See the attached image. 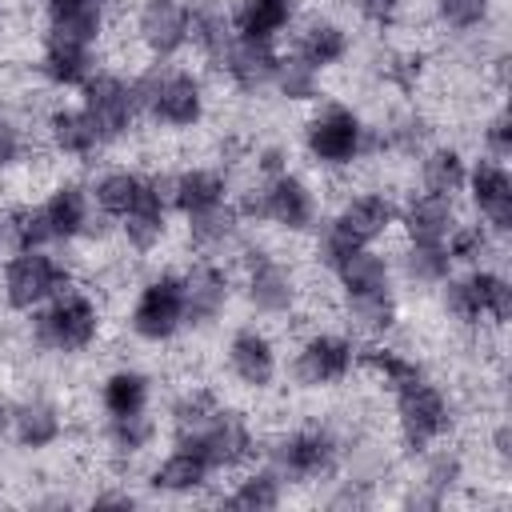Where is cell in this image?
Here are the masks:
<instances>
[{
	"label": "cell",
	"instance_id": "1",
	"mask_svg": "<svg viewBox=\"0 0 512 512\" xmlns=\"http://www.w3.org/2000/svg\"><path fill=\"white\" fill-rule=\"evenodd\" d=\"M396 212L400 204L388 200L384 192H360L352 200H344V208L328 220L320 244H316V256L324 268H336L344 256H352L356 248H368L376 244L392 224H396Z\"/></svg>",
	"mask_w": 512,
	"mask_h": 512
},
{
	"label": "cell",
	"instance_id": "2",
	"mask_svg": "<svg viewBox=\"0 0 512 512\" xmlns=\"http://www.w3.org/2000/svg\"><path fill=\"white\" fill-rule=\"evenodd\" d=\"M140 112H148L164 128H196L204 120V84L188 68H172L156 60L144 76H136Z\"/></svg>",
	"mask_w": 512,
	"mask_h": 512
},
{
	"label": "cell",
	"instance_id": "3",
	"mask_svg": "<svg viewBox=\"0 0 512 512\" xmlns=\"http://www.w3.org/2000/svg\"><path fill=\"white\" fill-rule=\"evenodd\" d=\"M100 336V308L92 296L64 288L32 312V340L44 352H84Z\"/></svg>",
	"mask_w": 512,
	"mask_h": 512
},
{
	"label": "cell",
	"instance_id": "4",
	"mask_svg": "<svg viewBox=\"0 0 512 512\" xmlns=\"http://www.w3.org/2000/svg\"><path fill=\"white\" fill-rule=\"evenodd\" d=\"M396 428L408 456H424L448 428H452V404L440 384L420 376L408 388H396Z\"/></svg>",
	"mask_w": 512,
	"mask_h": 512
},
{
	"label": "cell",
	"instance_id": "5",
	"mask_svg": "<svg viewBox=\"0 0 512 512\" xmlns=\"http://www.w3.org/2000/svg\"><path fill=\"white\" fill-rule=\"evenodd\" d=\"M240 216L268 220L284 232H308L316 224V196L296 172L284 168L276 176H264L260 188H248V196L240 200Z\"/></svg>",
	"mask_w": 512,
	"mask_h": 512
},
{
	"label": "cell",
	"instance_id": "6",
	"mask_svg": "<svg viewBox=\"0 0 512 512\" xmlns=\"http://www.w3.org/2000/svg\"><path fill=\"white\" fill-rule=\"evenodd\" d=\"M364 144H368L364 120L340 100H324L304 124V148L324 168H344V164L360 160Z\"/></svg>",
	"mask_w": 512,
	"mask_h": 512
},
{
	"label": "cell",
	"instance_id": "7",
	"mask_svg": "<svg viewBox=\"0 0 512 512\" xmlns=\"http://www.w3.org/2000/svg\"><path fill=\"white\" fill-rule=\"evenodd\" d=\"M80 108L88 116V124L96 128L100 144H116L132 120L140 116V96H136V80L120 76V72H92L84 84H80Z\"/></svg>",
	"mask_w": 512,
	"mask_h": 512
},
{
	"label": "cell",
	"instance_id": "8",
	"mask_svg": "<svg viewBox=\"0 0 512 512\" xmlns=\"http://www.w3.org/2000/svg\"><path fill=\"white\" fill-rule=\"evenodd\" d=\"M64 288H72V272L48 248L12 252V260L4 264V304L12 312H36Z\"/></svg>",
	"mask_w": 512,
	"mask_h": 512
},
{
	"label": "cell",
	"instance_id": "9",
	"mask_svg": "<svg viewBox=\"0 0 512 512\" xmlns=\"http://www.w3.org/2000/svg\"><path fill=\"white\" fill-rule=\"evenodd\" d=\"M176 448H188V452H196L212 472H224V468H236V464L252 460L256 436H252V428L244 424L240 412L220 408V412H216L212 420H204L200 428L176 432Z\"/></svg>",
	"mask_w": 512,
	"mask_h": 512
},
{
	"label": "cell",
	"instance_id": "10",
	"mask_svg": "<svg viewBox=\"0 0 512 512\" xmlns=\"http://www.w3.org/2000/svg\"><path fill=\"white\" fill-rule=\"evenodd\" d=\"M128 328L148 340V344H164L184 328V276L180 272H160L152 276L140 292L136 304L128 312Z\"/></svg>",
	"mask_w": 512,
	"mask_h": 512
},
{
	"label": "cell",
	"instance_id": "11",
	"mask_svg": "<svg viewBox=\"0 0 512 512\" xmlns=\"http://www.w3.org/2000/svg\"><path fill=\"white\" fill-rule=\"evenodd\" d=\"M336 436L328 428H292L284 436L272 440L268 448V468L280 472V480H320L336 468Z\"/></svg>",
	"mask_w": 512,
	"mask_h": 512
},
{
	"label": "cell",
	"instance_id": "12",
	"mask_svg": "<svg viewBox=\"0 0 512 512\" xmlns=\"http://www.w3.org/2000/svg\"><path fill=\"white\" fill-rule=\"evenodd\" d=\"M356 368V344L340 332H316L300 344L292 372L304 388H332Z\"/></svg>",
	"mask_w": 512,
	"mask_h": 512
},
{
	"label": "cell",
	"instance_id": "13",
	"mask_svg": "<svg viewBox=\"0 0 512 512\" xmlns=\"http://www.w3.org/2000/svg\"><path fill=\"white\" fill-rule=\"evenodd\" d=\"M464 192L472 200V208L484 216V228L492 236H508L512 232V176L504 168V160H476L468 168Z\"/></svg>",
	"mask_w": 512,
	"mask_h": 512
},
{
	"label": "cell",
	"instance_id": "14",
	"mask_svg": "<svg viewBox=\"0 0 512 512\" xmlns=\"http://www.w3.org/2000/svg\"><path fill=\"white\" fill-rule=\"evenodd\" d=\"M244 272H248L244 292H248V304H252L256 312H264V316H284V312H292V304H296V280H292V272H288L272 252L248 248V252H244Z\"/></svg>",
	"mask_w": 512,
	"mask_h": 512
},
{
	"label": "cell",
	"instance_id": "15",
	"mask_svg": "<svg viewBox=\"0 0 512 512\" xmlns=\"http://www.w3.org/2000/svg\"><path fill=\"white\" fill-rule=\"evenodd\" d=\"M136 36L156 60L176 56L188 44V4L184 0H144L136 12Z\"/></svg>",
	"mask_w": 512,
	"mask_h": 512
},
{
	"label": "cell",
	"instance_id": "16",
	"mask_svg": "<svg viewBox=\"0 0 512 512\" xmlns=\"http://www.w3.org/2000/svg\"><path fill=\"white\" fill-rule=\"evenodd\" d=\"M228 296H232L228 272L212 260H200L192 272H184V328H204L220 320V312L228 308Z\"/></svg>",
	"mask_w": 512,
	"mask_h": 512
},
{
	"label": "cell",
	"instance_id": "17",
	"mask_svg": "<svg viewBox=\"0 0 512 512\" xmlns=\"http://www.w3.org/2000/svg\"><path fill=\"white\" fill-rule=\"evenodd\" d=\"M276 52L268 40H248V36H232L228 48L220 52L216 68L240 88V92H260L272 84V72H276Z\"/></svg>",
	"mask_w": 512,
	"mask_h": 512
},
{
	"label": "cell",
	"instance_id": "18",
	"mask_svg": "<svg viewBox=\"0 0 512 512\" xmlns=\"http://www.w3.org/2000/svg\"><path fill=\"white\" fill-rule=\"evenodd\" d=\"M228 368L244 388H272L280 364H276V344L260 328H236L228 340Z\"/></svg>",
	"mask_w": 512,
	"mask_h": 512
},
{
	"label": "cell",
	"instance_id": "19",
	"mask_svg": "<svg viewBox=\"0 0 512 512\" xmlns=\"http://www.w3.org/2000/svg\"><path fill=\"white\" fill-rule=\"evenodd\" d=\"M120 232L136 252H152L168 232V192L164 176H148L144 196L120 216Z\"/></svg>",
	"mask_w": 512,
	"mask_h": 512
},
{
	"label": "cell",
	"instance_id": "20",
	"mask_svg": "<svg viewBox=\"0 0 512 512\" xmlns=\"http://www.w3.org/2000/svg\"><path fill=\"white\" fill-rule=\"evenodd\" d=\"M92 48L96 44H80V40H68V36H56L48 32L44 36V48H40V76L56 88H80L96 64H92Z\"/></svg>",
	"mask_w": 512,
	"mask_h": 512
},
{
	"label": "cell",
	"instance_id": "21",
	"mask_svg": "<svg viewBox=\"0 0 512 512\" xmlns=\"http://www.w3.org/2000/svg\"><path fill=\"white\" fill-rule=\"evenodd\" d=\"M164 192H168V208L192 216L228 200V176L220 168H184L176 176H164Z\"/></svg>",
	"mask_w": 512,
	"mask_h": 512
},
{
	"label": "cell",
	"instance_id": "22",
	"mask_svg": "<svg viewBox=\"0 0 512 512\" xmlns=\"http://www.w3.org/2000/svg\"><path fill=\"white\" fill-rule=\"evenodd\" d=\"M396 224H404V232H408L412 244H440V240L452 232V224H456V200L420 188V192L396 212Z\"/></svg>",
	"mask_w": 512,
	"mask_h": 512
},
{
	"label": "cell",
	"instance_id": "23",
	"mask_svg": "<svg viewBox=\"0 0 512 512\" xmlns=\"http://www.w3.org/2000/svg\"><path fill=\"white\" fill-rule=\"evenodd\" d=\"M52 244H68L84 232H92V196L80 184H60L56 192H48V200H40Z\"/></svg>",
	"mask_w": 512,
	"mask_h": 512
},
{
	"label": "cell",
	"instance_id": "24",
	"mask_svg": "<svg viewBox=\"0 0 512 512\" xmlns=\"http://www.w3.org/2000/svg\"><path fill=\"white\" fill-rule=\"evenodd\" d=\"M44 16H48V32L80 44H96L104 32L108 0H44Z\"/></svg>",
	"mask_w": 512,
	"mask_h": 512
},
{
	"label": "cell",
	"instance_id": "25",
	"mask_svg": "<svg viewBox=\"0 0 512 512\" xmlns=\"http://www.w3.org/2000/svg\"><path fill=\"white\" fill-rule=\"evenodd\" d=\"M348 48H352L348 28L336 24V20L316 16V20H308V24L296 32V48H292V56H300L304 64H312L316 72H324V68H336V64L348 56Z\"/></svg>",
	"mask_w": 512,
	"mask_h": 512
},
{
	"label": "cell",
	"instance_id": "26",
	"mask_svg": "<svg viewBox=\"0 0 512 512\" xmlns=\"http://www.w3.org/2000/svg\"><path fill=\"white\" fill-rule=\"evenodd\" d=\"M8 428H12L20 448L40 452V448H52L64 436V416H60V408L52 400H24V404L12 408Z\"/></svg>",
	"mask_w": 512,
	"mask_h": 512
},
{
	"label": "cell",
	"instance_id": "27",
	"mask_svg": "<svg viewBox=\"0 0 512 512\" xmlns=\"http://www.w3.org/2000/svg\"><path fill=\"white\" fill-rule=\"evenodd\" d=\"M336 280H340V292L344 300L352 296H372V292H392V264L368 244V248H356L352 256H344L336 268Z\"/></svg>",
	"mask_w": 512,
	"mask_h": 512
},
{
	"label": "cell",
	"instance_id": "28",
	"mask_svg": "<svg viewBox=\"0 0 512 512\" xmlns=\"http://www.w3.org/2000/svg\"><path fill=\"white\" fill-rule=\"evenodd\" d=\"M212 480V468L188 452V448H172L152 472H148V484L156 492H168V496H188V492H200L204 484Z\"/></svg>",
	"mask_w": 512,
	"mask_h": 512
},
{
	"label": "cell",
	"instance_id": "29",
	"mask_svg": "<svg viewBox=\"0 0 512 512\" xmlns=\"http://www.w3.org/2000/svg\"><path fill=\"white\" fill-rule=\"evenodd\" d=\"M292 0H240L232 12V32L248 40H276L292 24Z\"/></svg>",
	"mask_w": 512,
	"mask_h": 512
},
{
	"label": "cell",
	"instance_id": "30",
	"mask_svg": "<svg viewBox=\"0 0 512 512\" xmlns=\"http://www.w3.org/2000/svg\"><path fill=\"white\" fill-rule=\"evenodd\" d=\"M48 136H52V148L60 156H72V160H92L104 148L96 128L88 124L84 108H56L48 116Z\"/></svg>",
	"mask_w": 512,
	"mask_h": 512
},
{
	"label": "cell",
	"instance_id": "31",
	"mask_svg": "<svg viewBox=\"0 0 512 512\" xmlns=\"http://www.w3.org/2000/svg\"><path fill=\"white\" fill-rule=\"evenodd\" d=\"M356 364H360V368H368V372H372L388 392L408 388V384H416L420 376H428L420 360H412V356H404L400 348H388V344L356 348Z\"/></svg>",
	"mask_w": 512,
	"mask_h": 512
},
{
	"label": "cell",
	"instance_id": "32",
	"mask_svg": "<svg viewBox=\"0 0 512 512\" xmlns=\"http://www.w3.org/2000/svg\"><path fill=\"white\" fill-rule=\"evenodd\" d=\"M148 400H152V380L144 372H136V368H116L100 384V404H104L108 416L148 412Z\"/></svg>",
	"mask_w": 512,
	"mask_h": 512
},
{
	"label": "cell",
	"instance_id": "33",
	"mask_svg": "<svg viewBox=\"0 0 512 512\" xmlns=\"http://www.w3.org/2000/svg\"><path fill=\"white\" fill-rule=\"evenodd\" d=\"M232 36H236V32H232V16H228L224 8H216L212 0L188 4V40H192L212 64L220 60V52L228 48Z\"/></svg>",
	"mask_w": 512,
	"mask_h": 512
},
{
	"label": "cell",
	"instance_id": "34",
	"mask_svg": "<svg viewBox=\"0 0 512 512\" xmlns=\"http://www.w3.org/2000/svg\"><path fill=\"white\" fill-rule=\"evenodd\" d=\"M144 188H148V176H140V172H128V168H120V172H104L96 184H92V208L100 212V216H108V220H120L140 196H144Z\"/></svg>",
	"mask_w": 512,
	"mask_h": 512
},
{
	"label": "cell",
	"instance_id": "35",
	"mask_svg": "<svg viewBox=\"0 0 512 512\" xmlns=\"http://www.w3.org/2000/svg\"><path fill=\"white\" fill-rule=\"evenodd\" d=\"M188 220V240H192V248L196 252H216V248H224L236 232H240V208L236 204H212V208H204V212H192V216H184Z\"/></svg>",
	"mask_w": 512,
	"mask_h": 512
},
{
	"label": "cell",
	"instance_id": "36",
	"mask_svg": "<svg viewBox=\"0 0 512 512\" xmlns=\"http://www.w3.org/2000/svg\"><path fill=\"white\" fill-rule=\"evenodd\" d=\"M464 180H468V160L456 152V148H428L424 160H420V184L424 192H436V196H452L464 192Z\"/></svg>",
	"mask_w": 512,
	"mask_h": 512
},
{
	"label": "cell",
	"instance_id": "37",
	"mask_svg": "<svg viewBox=\"0 0 512 512\" xmlns=\"http://www.w3.org/2000/svg\"><path fill=\"white\" fill-rule=\"evenodd\" d=\"M284 500V480H280V472L276 468H256V472H248L220 504L224 508H240V512H268V508H276Z\"/></svg>",
	"mask_w": 512,
	"mask_h": 512
},
{
	"label": "cell",
	"instance_id": "38",
	"mask_svg": "<svg viewBox=\"0 0 512 512\" xmlns=\"http://www.w3.org/2000/svg\"><path fill=\"white\" fill-rule=\"evenodd\" d=\"M4 240L12 244V252H28V248H48L52 232L44 220L40 204H20L12 212H4Z\"/></svg>",
	"mask_w": 512,
	"mask_h": 512
},
{
	"label": "cell",
	"instance_id": "39",
	"mask_svg": "<svg viewBox=\"0 0 512 512\" xmlns=\"http://www.w3.org/2000/svg\"><path fill=\"white\" fill-rule=\"evenodd\" d=\"M344 308H348V320L360 332L384 336L396 324V288L392 292H372V296H352V300H344Z\"/></svg>",
	"mask_w": 512,
	"mask_h": 512
},
{
	"label": "cell",
	"instance_id": "40",
	"mask_svg": "<svg viewBox=\"0 0 512 512\" xmlns=\"http://www.w3.org/2000/svg\"><path fill=\"white\" fill-rule=\"evenodd\" d=\"M272 88L284 100H320V72L312 64H304L300 56H280L276 72H272Z\"/></svg>",
	"mask_w": 512,
	"mask_h": 512
},
{
	"label": "cell",
	"instance_id": "41",
	"mask_svg": "<svg viewBox=\"0 0 512 512\" xmlns=\"http://www.w3.org/2000/svg\"><path fill=\"white\" fill-rule=\"evenodd\" d=\"M468 276H472V284H476L484 320L508 324V320H512V284H508V276H500V272H492V268H480V264L468 268Z\"/></svg>",
	"mask_w": 512,
	"mask_h": 512
},
{
	"label": "cell",
	"instance_id": "42",
	"mask_svg": "<svg viewBox=\"0 0 512 512\" xmlns=\"http://www.w3.org/2000/svg\"><path fill=\"white\" fill-rule=\"evenodd\" d=\"M452 268H456V264H452L444 240H440V244H412V240H408L404 272H408L412 280H420V284H444V280L452 276Z\"/></svg>",
	"mask_w": 512,
	"mask_h": 512
},
{
	"label": "cell",
	"instance_id": "43",
	"mask_svg": "<svg viewBox=\"0 0 512 512\" xmlns=\"http://www.w3.org/2000/svg\"><path fill=\"white\" fill-rule=\"evenodd\" d=\"M108 444L116 448V452H124V456H136V452H144L148 444H152V436H156V420L148 416V412H136V416H108Z\"/></svg>",
	"mask_w": 512,
	"mask_h": 512
},
{
	"label": "cell",
	"instance_id": "44",
	"mask_svg": "<svg viewBox=\"0 0 512 512\" xmlns=\"http://www.w3.org/2000/svg\"><path fill=\"white\" fill-rule=\"evenodd\" d=\"M444 248H448V256H452V264H468V268H476L484 256H488V248H492V232L484 228V224H452V232L444 236Z\"/></svg>",
	"mask_w": 512,
	"mask_h": 512
},
{
	"label": "cell",
	"instance_id": "45",
	"mask_svg": "<svg viewBox=\"0 0 512 512\" xmlns=\"http://www.w3.org/2000/svg\"><path fill=\"white\" fill-rule=\"evenodd\" d=\"M440 288H444V292H440V304H444V312H448L452 320H460V324H480V320H484L480 296H476V284H472L468 272H464V276H448Z\"/></svg>",
	"mask_w": 512,
	"mask_h": 512
},
{
	"label": "cell",
	"instance_id": "46",
	"mask_svg": "<svg viewBox=\"0 0 512 512\" xmlns=\"http://www.w3.org/2000/svg\"><path fill=\"white\" fill-rule=\"evenodd\" d=\"M492 16V0H436V20L452 32H472Z\"/></svg>",
	"mask_w": 512,
	"mask_h": 512
},
{
	"label": "cell",
	"instance_id": "47",
	"mask_svg": "<svg viewBox=\"0 0 512 512\" xmlns=\"http://www.w3.org/2000/svg\"><path fill=\"white\" fill-rule=\"evenodd\" d=\"M484 152H488L492 160H508V156H512V120H508L504 108L492 112V120L484 124Z\"/></svg>",
	"mask_w": 512,
	"mask_h": 512
},
{
	"label": "cell",
	"instance_id": "48",
	"mask_svg": "<svg viewBox=\"0 0 512 512\" xmlns=\"http://www.w3.org/2000/svg\"><path fill=\"white\" fill-rule=\"evenodd\" d=\"M400 4H404V0H352V8H356L368 24H380V28L400 16Z\"/></svg>",
	"mask_w": 512,
	"mask_h": 512
},
{
	"label": "cell",
	"instance_id": "49",
	"mask_svg": "<svg viewBox=\"0 0 512 512\" xmlns=\"http://www.w3.org/2000/svg\"><path fill=\"white\" fill-rule=\"evenodd\" d=\"M20 152H24L20 128H16L8 116H0V168H12V164L20 160Z\"/></svg>",
	"mask_w": 512,
	"mask_h": 512
},
{
	"label": "cell",
	"instance_id": "50",
	"mask_svg": "<svg viewBox=\"0 0 512 512\" xmlns=\"http://www.w3.org/2000/svg\"><path fill=\"white\" fill-rule=\"evenodd\" d=\"M456 476H460V460H456V456H440V460L428 468V476H424V480H428V488L436 492L432 500H440V492H444V488H448Z\"/></svg>",
	"mask_w": 512,
	"mask_h": 512
},
{
	"label": "cell",
	"instance_id": "51",
	"mask_svg": "<svg viewBox=\"0 0 512 512\" xmlns=\"http://www.w3.org/2000/svg\"><path fill=\"white\" fill-rule=\"evenodd\" d=\"M256 168H260L264 176H276V172H284V168H288V152L272 144V148H264V152L256 156Z\"/></svg>",
	"mask_w": 512,
	"mask_h": 512
},
{
	"label": "cell",
	"instance_id": "52",
	"mask_svg": "<svg viewBox=\"0 0 512 512\" xmlns=\"http://www.w3.org/2000/svg\"><path fill=\"white\" fill-rule=\"evenodd\" d=\"M492 448H496L500 460H512V428H508V424H496V432H492Z\"/></svg>",
	"mask_w": 512,
	"mask_h": 512
},
{
	"label": "cell",
	"instance_id": "53",
	"mask_svg": "<svg viewBox=\"0 0 512 512\" xmlns=\"http://www.w3.org/2000/svg\"><path fill=\"white\" fill-rule=\"evenodd\" d=\"M92 504H96V508H132L136 500H132L128 492H104V496H96Z\"/></svg>",
	"mask_w": 512,
	"mask_h": 512
},
{
	"label": "cell",
	"instance_id": "54",
	"mask_svg": "<svg viewBox=\"0 0 512 512\" xmlns=\"http://www.w3.org/2000/svg\"><path fill=\"white\" fill-rule=\"evenodd\" d=\"M8 416H12V408H4V404H0V432L8 428Z\"/></svg>",
	"mask_w": 512,
	"mask_h": 512
},
{
	"label": "cell",
	"instance_id": "55",
	"mask_svg": "<svg viewBox=\"0 0 512 512\" xmlns=\"http://www.w3.org/2000/svg\"><path fill=\"white\" fill-rule=\"evenodd\" d=\"M0 240H4V212H0Z\"/></svg>",
	"mask_w": 512,
	"mask_h": 512
}]
</instances>
